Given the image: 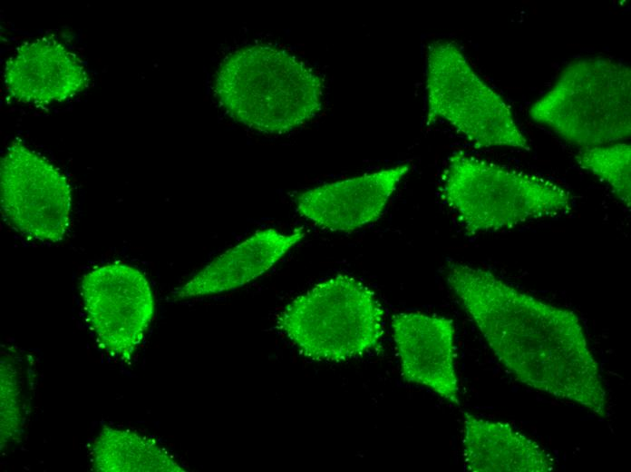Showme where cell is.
<instances>
[{
  "mask_svg": "<svg viewBox=\"0 0 631 472\" xmlns=\"http://www.w3.org/2000/svg\"><path fill=\"white\" fill-rule=\"evenodd\" d=\"M383 310L374 293L348 275L327 279L290 301L277 329L306 358L345 361L376 347Z\"/></svg>",
  "mask_w": 631,
  "mask_h": 472,
  "instance_id": "obj_5",
  "label": "cell"
},
{
  "mask_svg": "<svg viewBox=\"0 0 631 472\" xmlns=\"http://www.w3.org/2000/svg\"><path fill=\"white\" fill-rule=\"evenodd\" d=\"M80 293L99 346L113 359L130 360L154 315L147 278L130 265L108 263L82 277Z\"/></svg>",
  "mask_w": 631,
  "mask_h": 472,
  "instance_id": "obj_8",
  "label": "cell"
},
{
  "mask_svg": "<svg viewBox=\"0 0 631 472\" xmlns=\"http://www.w3.org/2000/svg\"><path fill=\"white\" fill-rule=\"evenodd\" d=\"M392 329L403 379L460 405L453 321L420 312H401L393 316Z\"/></svg>",
  "mask_w": 631,
  "mask_h": 472,
  "instance_id": "obj_9",
  "label": "cell"
},
{
  "mask_svg": "<svg viewBox=\"0 0 631 472\" xmlns=\"http://www.w3.org/2000/svg\"><path fill=\"white\" fill-rule=\"evenodd\" d=\"M463 457L473 472H549L552 456L510 424L464 413Z\"/></svg>",
  "mask_w": 631,
  "mask_h": 472,
  "instance_id": "obj_13",
  "label": "cell"
},
{
  "mask_svg": "<svg viewBox=\"0 0 631 472\" xmlns=\"http://www.w3.org/2000/svg\"><path fill=\"white\" fill-rule=\"evenodd\" d=\"M631 70L606 57L568 63L529 108L530 118L582 148L619 143L631 134Z\"/></svg>",
  "mask_w": 631,
  "mask_h": 472,
  "instance_id": "obj_4",
  "label": "cell"
},
{
  "mask_svg": "<svg viewBox=\"0 0 631 472\" xmlns=\"http://www.w3.org/2000/svg\"><path fill=\"white\" fill-rule=\"evenodd\" d=\"M442 185L469 234L565 215L573 207L571 193L558 183L462 152L449 158Z\"/></svg>",
  "mask_w": 631,
  "mask_h": 472,
  "instance_id": "obj_3",
  "label": "cell"
},
{
  "mask_svg": "<svg viewBox=\"0 0 631 472\" xmlns=\"http://www.w3.org/2000/svg\"><path fill=\"white\" fill-rule=\"evenodd\" d=\"M304 236L302 229L289 234L274 229L258 231L220 254L177 288L174 297L190 299L241 287L267 271Z\"/></svg>",
  "mask_w": 631,
  "mask_h": 472,
  "instance_id": "obj_12",
  "label": "cell"
},
{
  "mask_svg": "<svg viewBox=\"0 0 631 472\" xmlns=\"http://www.w3.org/2000/svg\"><path fill=\"white\" fill-rule=\"evenodd\" d=\"M11 358L1 359V448L17 440L25 418L23 379Z\"/></svg>",
  "mask_w": 631,
  "mask_h": 472,
  "instance_id": "obj_16",
  "label": "cell"
},
{
  "mask_svg": "<svg viewBox=\"0 0 631 472\" xmlns=\"http://www.w3.org/2000/svg\"><path fill=\"white\" fill-rule=\"evenodd\" d=\"M93 470L99 472L185 471L155 440L129 429L104 426L90 447Z\"/></svg>",
  "mask_w": 631,
  "mask_h": 472,
  "instance_id": "obj_14",
  "label": "cell"
},
{
  "mask_svg": "<svg viewBox=\"0 0 631 472\" xmlns=\"http://www.w3.org/2000/svg\"><path fill=\"white\" fill-rule=\"evenodd\" d=\"M214 91L237 122L263 133L293 131L316 117L323 103V84L306 63L267 44L242 47L217 72Z\"/></svg>",
  "mask_w": 631,
  "mask_h": 472,
  "instance_id": "obj_2",
  "label": "cell"
},
{
  "mask_svg": "<svg viewBox=\"0 0 631 472\" xmlns=\"http://www.w3.org/2000/svg\"><path fill=\"white\" fill-rule=\"evenodd\" d=\"M88 81L85 67L77 55L49 37L19 46L4 69L7 93L26 103L62 102L83 91Z\"/></svg>",
  "mask_w": 631,
  "mask_h": 472,
  "instance_id": "obj_11",
  "label": "cell"
},
{
  "mask_svg": "<svg viewBox=\"0 0 631 472\" xmlns=\"http://www.w3.org/2000/svg\"><path fill=\"white\" fill-rule=\"evenodd\" d=\"M449 288L500 362L529 388L607 417V394L580 320L484 269L450 262Z\"/></svg>",
  "mask_w": 631,
  "mask_h": 472,
  "instance_id": "obj_1",
  "label": "cell"
},
{
  "mask_svg": "<svg viewBox=\"0 0 631 472\" xmlns=\"http://www.w3.org/2000/svg\"><path fill=\"white\" fill-rule=\"evenodd\" d=\"M408 170L398 165L312 188L296 198V210L323 229H360L379 219Z\"/></svg>",
  "mask_w": 631,
  "mask_h": 472,
  "instance_id": "obj_10",
  "label": "cell"
},
{
  "mask_svg": "<svg viewBox=\"0 0 631 472\" xmlns=\"http://www.w3.org/2000/svg\"><path fill=\"white\" fill-rule=\"evenodd\" d=\"M576 160L582 169L604 181L626 207H630V144L614 143L585 147Z\"/></svg>",
  "mask_w": 631,
  "mask_h": 472,
  "instance_id": "obj_15",
  "label": "cell"
},
{
  "mask_svg": "<svg viewBox=\"0 0 631 472\" xmlns=\"http://www.w3.org/2000/svg\"><path fill=\"white\" fill-rule=\"evenodd\" d=\"M425 91L428 123L443 120L481 148L530 149L510 106L454 43L440 40L429 46Z\"/></svg>",
  "mask_w": 631,
  "mask_h": 472,
  "instance_id": "obj_6",
  "label": "cell"
},
{
  "mask_svg": "<svg viewBox=\"0 0 631 472\" xmlns=\"http://www.w3.org/2000/svg\"><path fill=\"white\" fill-rule=\"evenodd\" d=\"M1 209L21 233L45 242L63 240L69 227L72 188L49 161L20 140L0 163Z\"/></svg>",
  "mask_w": 631,
  "mask_h": 472,
  "instance_id": "obj_7",
  "label": "cell"
}]
</instances>
